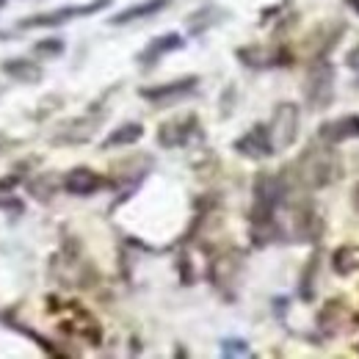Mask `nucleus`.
I'll return each mask as SVG.
<instances>
[{"label": "nucleus", "instance_id": "f257e3e1", "mask_svg": "<svg viewBox=\"0 0 359 359\" xmlns=\"http://www.w3.org/2000/svg\"><path fill=\"white\" fill-rule=\"evenodd\" d=\"M296 172L302 185L307 188H323L329 182H334L340 175V161L332 149V144H313L307 152H302L299 163H296Z\"/></svg>", "mask_w": 359, "mask_h": 359}, {"label": "nucleus", "instance_id": "f03ea898", "mask_svg": "<svg viewBox=\"0 0 359 359\" xmlns=\"http://www.w3.org/2000/svg\"><path fill=\"white\" fill-rule=\"evenodd\" d=\"M304 97H307L313 111H320V108L332 105V100H334V67L329 61L310 64L307 81H304Z\"/></svg>", "mask_w": 359, "mask_h": 359}, {"label": "nucleus", "instance_id": "7ed1b4c3", "mask_svg": "<svg viewBox=\"0 0 359 359\" xmlns=\"http://www.w3.org/2000/svg\"><path fill=\"white\" fill-rule=\"evenodd\" d=\"M299 122H302V114H299V105L293 102H279L273 108V116H271L269 135L273 149H287L293 147V141L299 138Z\"/></svg>", "mask_w": 359, "mask_h": 359}, {"label": "nucleus", "instance_id": "20e7f679", "mask_svg": "<svg viewBox=\"0 0 359 359\" xmlns=\"http://www.w3.org/2000/svg\"><path fill=\"white\" fill-rule=\"evenodd\" d=\"M111 0H91V3H83V6H64L58 11H45V14H36V17H28L22 20L20 25L22 28H58L64 22H72L78 17H89V14H97L102 8H108Z\"/></svg>", "mask_w": 359, "mask_h": 359}, {"label": "nucleus", "instance_id": "39448f33", "mask_svg": "<svg viewBox=\"0 0 359 359\" xmlns=\"http://www.w3.org/2000/svg\"><path fill=\"white\" fill-rule=\"evenodd\" d=\"M199 86V78L188 75V78H180V81H172V83H163V86H147L138 94L144 100H149L152 105H175L180 100H185L188 94H194Z\"/></svg>", "mask_w": 359, "mask_h": 359}, {"label": "nucleus", "instance_id": "423d86ee", "mask_svg": "<svg viewBox=\"0 0 359 359\" xmlns=\"http://www.w3.org/2000/svg\"><path fill=\"white\" fill-rule=\"evenodd\" d=\"M235 152H241L243 158H252V161L271 158L276 149H273V144H271L269 128H266V125H255L249 133H243L235 141Z\"/></svg>", "mask_w": 359, "mask_h": 359}, {"label": "nucleus", "instance_id": "0eeeda50", "mask_svg": "<svg viewBox=\"0 0 359 359\" xmlns=\"http://www.w3.org/2000/svg\"><path fill=\"white\" fill-rule=\"evenodd\" d=\"M102 185H105V180L100 177L97 172H91L89 166H78V169H72V172L64 177V188H67L69 194H75V196H91V194H97Z\"/></svg>", "mask_w": 359, "mask_h": 359}, {"label": "nucleus", "instance_id": "6e6552de", "mask_svg": "<svg viewBox=\"0 0 359 359\" xmlns=\"http://www.w3.org/2000/svg\"><path fill=\"white\" fill-rule=\"evenodd\" d=\"M182 45H185V39H182L180 34H163V36H155L149 45L138 53V64H141V67H152V64H158L166 53H175V50H180Z\"/></svg>", "mask_w": 359, "mask_h": 359}, {"label": "nucleus", "instance_id": "1a4fd4ad", "mask_svg": "<svg viewBox=\"0 0 359 359\" xmlns=\"http://www.w3.org/2000/svg\"><path fill=\"white\" fill-rule=\"evenodd\" d=\"M320 141H326V144H332V147H337V144H343V141H348V138H359V116H340V119H332V122H326L323 128H320Z\"/></svg>", "mask_w": 359, "mask_h": 359}, {"label": "nucleus", "instance_id": "9d476101", "mask_svg": "<svg viewBox=\"0 0 359 359\" xmlns=\"http://www.w3.org/2000/svg\"><path fill=\"white\" fill-rule=\"evenodd\" d=\"M194 130H196V116H182V119L161 125L158 141L163 147H182V144H188V138L194 135Z\"/></svg>", "mask_w": 359, "mask_h": 359}, {"label": "nucleus", "instance_id": "9b49d317", "mask_svg": "<svg viewBox=\"0 0 359 359\" xmlns=\"http://www.w3.org/2000/svg\"><path fill=\"white\" fill-rule=\"evenodd\" d=\"M3 72L11 81H20V83H39L45 78V69L31 58H8L3 64Z\"/></svg>", "mask_w": 359, "mask_h": 359}, {"label": "nucleus", "instance_id": "f8f14e48", "mask_svg": "<svg viewBox=\"0 0 359 359\" xmlns=\"http://www.w3.org/2000/svg\"><path fill=\"white\" fill-rule=\"evenodd\" d=\"M172 0H144V3H135L130 8L119 11L111 17V25H128V22H135V20H144V17H152L158 11H163Z\"/></svg>", "mask_w": 359, "mask_h": 359}, {"label": "nucleus", "instance_id": "ddd939ff", "mask_svg": "<svg viewBox=\"0 0 359 359\" xmlns=\"http://www.w3.org/2000/svg\"><path fill=\"white\" fill-rule=\"evenodd\" d=\"M94 122L89 119H78V122H67L64 128H61V133L53 135V141L55 144H81V141H89L91 133H94Z\"/></svg>", "mask_w": 359, "mask_h": 359}, {"label": "nucleus", "instance_id": "4468645a", "mask_svg": "<svg viewBox=\"0 0 359 359\" xmlns=\"http://www.w3.org/2000/svg\"><path fill=\"white\" fill-rule=\"evenodd\" d=\"M144 135V128L138 125V122H125V125H119L114 133L108 135L105 141H102V149H116V147H130L135 144L138 138Z\"/></svg>", "mask_w": 359, "mask_h": 359}, {"label": "nucleus", "instance_id": "2eb2a0df", "mask_svg": "<svg viewBox=\"0 0 359 359\" xmlns=\"http://www.w3.org/2000/svg\"><path fill=\"white\" fill-rule=\"evenodd\" d=\"M357 255H359V249H354V246H343V249H337L334 257H332L334 271H337V273H354V271H359V260H354Z\"/></svg>", "mask_w": 359, "mask_h": 359}, {"label": "nucleus", "instance_id": "dca6fc26", "mask_svg": "<svg viewBox=\"0 0 359 359\" xmlns=\"http://www.w3.org/2000/svg\"><path fill=\"white\" fill-rule=\"evenodd\" d=\"M222 354L224 357H249V346L243 340H224L222 343Z\"/></svg>", "mask_w": 359, "mask_h": 359}, {"label": "nucleus", "instance_id": "f3484780", "mask_svg": "<svg viewBox=\"0 0 359 359\" xmlns=\"http://www.w3.org/2000/svg\"><path fill=\"white\" fill-rule=\"evenodd\" d=\"M61 53H64V42H61V39H45V42L36 45V55H50V58H55V55H61Z\"/></svg>", "mask_w": 359, "mask_h": 359}, {"label": "nucleus", "instance_id": "a211bd4d", "mask_svg": "<svg viewBox=\"0 0 359 359\" xmlns=\"http://www.w3.org/2000/svg\"><path fill=\"white\" fill-rule=\"evenodd\" d=\"M348 69L357 75V81H359V45L354 47L351 53H348Z\"/></svg>", "mask_w": 359, "mask_h": 359}, {"label": "nucleus", "instance_id": "6ab92c4d", "mask_svg": "<svg viewBox=\"0 0 359 359\" xmlns=\"http://www.w3.org/2000/svg\"><path fill=\"white\" fill-rule=\"evenodd\" d=\"M14 185H17V177H3L0 180V194H8Z\"/></svg>", "mask_w": 359, "mask_h": 359}, {"label": "nucleus", "instance_id": "aec40b11", "mask_svg": "<svg viewBox=\"0 0 359 359\" xmlns=\"http://www.w3.org/2000/svg\"><path fill=\"white\" fill-rule=\"evenodd\" d=\"M346 3H348V6H351V8H354V11L359 14V0H346Z\"/></svg>", "mask_w": 359, "mask_h": 359}, {"label": "nucleus", "instance_id": "412c9836", "mask_svg": "<svg viewBox=\"0 0 359 359\" xmlns=\"http://www.w3.org/2000/svg\"><path fill=\"white\" fill-rule=\"evenodd\" d=\"M3 6H6V0H0V8H3Z\"/></svg>", "mask_w": 359, "mask_h": 359}]
</instances>
